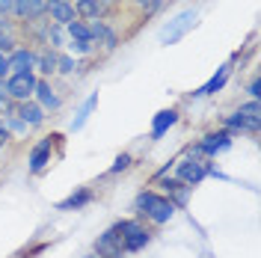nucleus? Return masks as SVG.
I'll list each match as a JSON object with an SVG mask.
<instances>
[{
    "label": "nucleus",
    "mask_w": 261,
    "mask_h": 258,
    "mask_svg": "<svg viewBox=\"0 0 261 258\" xmlns=\"http://www.w3.org/2000/svg\"><path fill=\"white\" fill-rule=\"evenodd\" d=\"M134 205H137L140 214H146L148 220L158 223V226H161V223H169L172 214H175V205H172L166 196H158V193H151V190H143V193L137 196Z\"/></svg>",
    "instance_id": "1"
},
{
    "label": "nucleus",
    "mask_w": 261,
    "mask_h": 258,
    "mask_svg": "<svg viewBox=\"0 0 261 258\" xmlns=\"http://www.w3.org/2000/svg\"><path fill=\"white\" fill-rule=\"evenodd\" d=\"M113 231L119 235V241H122V249H125V252H140V249L151 241V235H148L140 223H134V220H122V223H116Z\"/></svg>",
    "instance_id": "2"
},
{
    "label": "nucleus",
    "mask_w": 261,
    "mask_h": 258,
    "mask_svg": "<svg viewBox=\"0 0 261 258\" xmlns=\"http://www.w3.org/2000/svg\"><path fill=\"white\" fill-rule=\"evenodd\" d=\"M196 24V9H187V12H181L175 15L166 27L161 30V45H175L178 39H184V33L190 30Z\"/></svg>",
    "instance_id": "3"
},
{
    "label": "nucleus",
    "mask_w": 261,
    "mask_h": 258,
    "mask_svg": "<svg viewBox=\"0 0 261 258\" xmlns=\"http://www.w3.org/2000/svg\"><path fill=\"white\" fill-rule=\"evenodd\" d=\"M205 175H211V163L202 158H184L178 163V181L181 184H199Z\"/></svg>",
    "instance_id": "4"
},
{
    "label": "nucleus",
    "mask_w": 261,
    "mask_h": 258,
    "mask_svg": "<svg viewBox=\"0 0 261 258\" xmlns=\"http://www.w3.org/2000/svg\"><path fill=\"white\" fill-rule=\"evenodd\" d=\"M6 89H9V98H15V101H30L33 89H36L33 71H27V74H12L6 81Z\"/></svg>",
    "instance_id": "5"
},
{
    "label": "nucleus",
    "mask_w": 261,
    "mask_h": 258,
    "mask_svg": "<svg viewBox=\"0 0 261 258\" xmlns=\"http://www.w3.org/2000/svg\"><path fill=\"white\" fill-rule=\"evenodd\" d=\"M45 12L50 15V21H54L57 27H68L71 21H77L74 6H71L68 0H48V3H45Z\"/></svg>",
    "instance_id": "6"
},
{
    "label": "nucleus",
    "mask_w": 261,
    "mask_h": 258,
    "mask_svg": "<svg viewBox=\"0 0 261 258\" xmlns=\"http://www.w3.org/2000/svg\"><path fill=\"white\" fill-rule=\"evenodd\" d=\"M95 252H98V258H122L125 249H122V241H119V235L113 228H107L95 241Z\"/></svg>",
    "instance_id": "7"
},
{
    "label": "nucleus",
    "mask_w": 261,
    "mask_h": 258,
    "mask_svg": "<svg viewBox=\"0 0 261 258\" xmlns=\"http://www.w3.org/2000/svg\"><path fill=\"white\" fill-rule=\"evenodd\" d=\"M228 145H231V137H228L226 131H220V134H208V137L199 143V148H202V154H205V158H214V154L226 151Z\"/></svg>",
    "instance_id": "8"
},
{
    "label": "nucleus",
    "mask_w": 261,
    "mask_h": 258,
    "mask_svg": "<svg viewBox=\"0 0 261 258\" xmlns=\"http://www.w3.org/2000/svg\"><path fill=\"white\" fill-rule=\"evenodd\" d=\"M15 116L24 122V125H42V119H45V110L36 104V101H21L18 104Z\"/></svg>",
    "instance_id": "9"
},
{
    "label": "nucleus",
    "mask_w": 261,
    "mask_h": 258,
    "mask_svg": "<svg viewBox=\"0 0 261 258\" xmlns=\"http://www.w3.org/2000/svg\"><path fill=\"white\" fill-rule=\"evenodd\" d=\"M12 9H15L18 18L33 21V18H39L45 12V0H12Z\"/></svg>",
    "instance_id": "10"
},
{
    "label": "nucleus",
    "mask_w": 261,
    "mask_h": 258,
    "mask_svg": "<svg viewBox=\"0 0 261 258\" xmlns=\"http://www.w3.org/2000/svg\"><path fill=\"white\" fill-rule=\"evenodd\" d=\"M228 74H231V65H220V71H217V74H214L211 81L205 83V86H202V89H196L193 95H214V92H220V89H223V86H226V81H228Z\"/></svg>",
    "instance_id": "11"
},
{
    "label": "nucleus",
    "mask_w": 261,
    "mask_h": 258,
    "mask_svg": "<svg viewBox=\"0 0 261 258\" xmlns=\"http://www.w3.org/2000/svg\"><path fill=\"white\" fill-rule=\"evenodd\" d=\"M175 122H178V113L175 110H161V113L154 116V122H151V140H161Z\"/></svg>",
    "instance_id": "12"
},
{
    "label": "nucleus",
    "mask_w": 261,
    "mask_h": 258,
    "mask_svg": "<svg viewBox=\"0 0 261 258\" xmlns=\"http://www.w3.org/2000/svg\"><path fill=\"white\" fill-rule=\"evenodd\" d=\"M48 158H50V137H45L30 154V172H42L48 166Z\"/></svg>",
    "instance_id": "13"
},
{
    "label": "nucleus",
    "mask_w": 261,
    "mask_h": 258,
    "mask_svg": "<svg viewBox=\"0 0 261 258\" xmlns=\"http://www.w3.org/2000/svg\"><path fill=\"white\" fill-rule=\"evenodd\" d=\"M33 65H36V57H33L30 50H12L9 68H12L15 74H27V71H33Z\"/></svg>",
    "instance_id": "14"
},
{
    "label": "nucleus",
    "mask_w": 261,
    "mask_h": 258,
    "mask_svg": "<svg viewBox=\"0 0 261 258\" xmlns=\"http://www.w3.org/2000/svg\"><path fill=\"white\" fill-rule=\"evenodd\" d=\"M36 98H39V107L45 110V107H50V110H57L60 107V98L54 95V89H50V83L48 81H36Z\"/></svg>",
    "instance_id": "15"
},
{
    "label": "nucleus",
    "mask_w": 261,
    "mask_h": 258,
    "mask_svg": "<svg viewBox=\"0 0 261 258\" xmlns=\"http://www.w3.org/2000/svg\"><path fill=\"white\" fill-rule=\"evenodd\" d=\"M226 125L228 128H234V131H252V134H255V131H258V119H249L246 113L238 110V113H231L226 119Z\"/></svg>",
    "instance_id": "16"
},
{
    "label": "nucleus",
    "mask_w": 261,
    "mask_h": 258,
    "mask_svg": "<svg viewBox=\"0 0 261 258\" xmlns=\"http://www.w3.org/2000/svg\"><path fill=\"white\" fill-rule=\"evenodd\" d=\"M89 199H92V193H89V190H77V193H71V196H68V199H63V202H60V211L83 208V205H86Z\"/></svg>",
    "instance_id": "17"
},
{
    "label": "nucleus",
    "mask_w": 261,
    "mask_h": 258,
    "mask_svg": "<svg viewBox=\"0 0 261 258\" xmlns=\"http://www.w3.org/2000/svg\"><path fill=\"white\" fill-rule=\"evenodd\" d=\"M33 57H36V65H39L42 74L57 71V54H54V50H42V54H33Z\"/></svg>",
    "instance_id": "18"
},
{
    "label": "nucleus",
    "mask_w": 261,
    "mask_h": 258,
    "mask_svg": "<svg viewBox=\"0 0 261 258\" xmlns=\"http://www.w3.org/2000/svg\"><path fill=\"white\" fill-rule=\"evenodd\" d=\"M92 39H98L104 48H116V33L110 27H104V24H95L92 27Z\"/></svg>",
    "instance_id": "19"
},
{
    "label": "nucleus",
    "mask_w": 261,
    "mask_h": 258,
    "mask_svg": "<svg viewBox=\"0 0 261 258\" xmlns=\"http://www.w3.org/2000/svg\"><path fill=\"white\" fill-rule=\"evenodd\" d=\"M95 104H98V95L86 98V101H83V107H81V113H77V119H74V125H71V128L81 131L83 125H86V119H89V113H92V107H95Z\"/></svg>",
    "instance_id": "20"
},
{
    "label": "nucleus",
    "mask_w": 261,
    "mask_h": 258,
    "mask_svg": "<svg viewBox=\"0 0 261 258\" xmlns=\"http://www.w3.org/2000/svg\"><path fill=\"white\" fill-rule=\"evenodd\" d=\"M74 15L98 18V0H77V6H74Z\"/></svg>",
    "instance_id": "21"
},
{
    "label": "nucleus",
    "mask_w": 261,
    "mask_h": 258,
    "mask_svg": "<svg viewBox=\"0 0 261 258\" xmlns=\"http://www.w3.org/2000/svg\"><path fill=\"white\" fill-rule=\"evenodd\" d=\"M68 33H71V39H81V42H92V30L81 24V21H71L68 24Z\"/></svg>",
    "instance_id": "22"
},
{
    "label": "nucleus",
    "mask_w": 261,
    "mask_h": 258,
    "mask_svg": "<svg viewBox=\"0 0 261 258\" xmlns=\"http://www.w3.org/2000/svg\"><path fill=\"white\" fill-rule=\"evenodd\" d=\"M163 187H166L169 193H175V199H178L181 205L187 202V187H184L181 181H175V178H172V181H163Z\"/></svg>",
    "instance_id": "23"
},
{
    "label": "nucleus",
    "mask_w": 261,
    "mask_h": 258,
    "mask_svg": "<svg viewBox=\"0 0 261 258\" xmlns=\"http://www.w3.org/2000/svg\"><path fill=\"white\" fill-rule=\"evenodd\" d=\"M12 50H15V39H12V33L0 30V54H12Z\"/></svg>",
    "instance_id": "24"
},
{
    "label": "nucleus",
    "mask_w": 261,
    "mask_h": 258,
    "mask_svg": "<svg viewBox=\"0 0 261 258\" xmlns=\"http://www.w3.org/2000/svg\"><path fill=\"white\" fill-rule=\"evenodd\" d=\"M57 71L71 74V71H74V60H71V57H57Z\"/></svg>",
    "instance_id": "25"
},
{
    "label": "nucleus",
    "mask_w": 261,
    "mask_h": 258,
    "mask_svg": "<svg viewBox=\"0 0 261 258\" xmlns=\"http://www.w3.org/2000/svg\"><path fill=\"white\" fill-rule=\"evenodd\" d=\"M71 54H89L92 50V42H81V39H71Z\"/></svg>",
    "instance_id": "26"
},
{
    "label": "nucleus",
    "mask_w": 261,
    "mask_h": 258,
    "mask_svg": "<svg viewBox=\"0 0 261 258\" xmlns=\"http://www.w3.org/2000/svg\"><path fill=\"white\" fill-rule=\"evenodd\" d=\"M48 42H50V45H60V42H63V27L50 24V27H48Z\"/></svg>",
    "instance_id": "27"
},
{
    "label": "nucleus",
    "mask_w": 261,
    "mask_h": 258,
    "mask_svg": "<svg viewBox=\"0 0 261 258\" xmlns=\"http://www.w3.org/2000/svg\"><path fill=\"white\" fill-rule=\"evenodd\" d=\"M128 166H130V158H128V154H119L116 163L110 166V172H122V169H128Z\"/></svg>",
    "instance_id": "28"
},
{
    "label": "nucleus",
    "mask_w": 261,
    "mask_h": 258,
    "mask_svg": "<svg viewBox=\"0 0 261 258\" xmlns=\"http://www.w3.org/2000/svg\"><path fill=\"white\" fill-rule=\"evenodd\" d=\"M6 71H9V57H6V54H0V81L6 78Z\"/></svg>",
    "instance_id": "29"
},
{
    "label": "nucleus",
    "mask_w": 261,
    "mask_h": 258,
    "mask_svg": "<svg viewBox=\"0 0 261 258\" xmlns=\"http://www.w3.org/2000/svg\"><path fill=\"white\" fill-rule=\"evenodd\" d=\"M249 95H252L255 101H258V95H261V83H258V81H252V83H249Z\"/></svg>",
    "instance_id": "30"
},
{
    "label": "nucleus",
    "mask_w": 261,
    "mask_h": 258,
    "mask_svg": "<svg viewBox=\"0 0 261 258\" xmlns=\"http://www.w3.org/2000/svg\"><path fill=\"white\" fill-rule=\"evenodd\" d=\"M12 9V0H0V12H9Z\"/></svg>",
    "instance_id": "31"
},
{
    "label": "nucleus",
    "mask_w": 261,
    "mask_h": 258,
    "mask_svg": "<svg viewBox=\"0 0 261 258\" xmlns=\"http://www.w3.org/2000/svg\"><path fill=\"white\" fill-rule=\"evenodd\" d=\"M6 140H9V134H6V128H3V125H0V145L6 143Z\"/></svg>",
    "instance_id": "32"
}]
</instances>
